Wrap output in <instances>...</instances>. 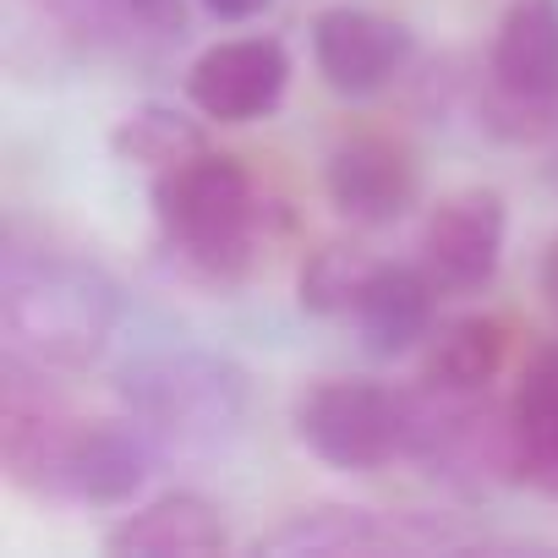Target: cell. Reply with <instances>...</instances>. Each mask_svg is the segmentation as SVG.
Masks as SVG:
<instances>
[{"mask_svg": "<svg viewBox=\"0 0 558 558\" xmlns=\"http://www.w3.org/2000/svg\"><path fill=\"white\" fill-rule=\"evenodd\" d=\"M154 219L175 268L203 286H235L268 246V203L246 165L219 148L154 175Z\"/></svg>", "mask_w": 558, "mask_h": 558, "instance_id": "3", "label": "cell"}, {"mask_svg": "<svg viewBox=\"0 0 558 558\" xmlns=\"http://www.w3.org/2000/svg\"><path fill=\"white\" fill-rule=\"evenodd\" d=\"M542 296H547V307L558 313V235H553L547 252H542Z\"/></svg>", "mask_w": 558, "mask_h": 558, "instance_id": "19", "label": "cell"}, {"mask_svg": "<svg viewBox=\"0 0 558 558\" xmlns=\"http://www.w3.org/2000/svg\"><path fill=\"white\" fill-rule=\"evenodd\" d=\"M296 438L335 471H384L416 449V389L373 378H318L296 395Z\"/></svg>", "mask_w": 558, "mask_h": 558, "instance_id": "5", "label": "cell"}, {"mask_svg": "<svg viewBox=\"0 0 558 558\" xmlns=\"http://www.w3.org/2000/svg\"><path fill=\"white\" fill-rule=\"evenodd\" d=\"M225 520L208 498L197 493H165L148 498L143 509L121 514L105 531V553L110 558H203V553H225Z\"/></svg>", "mask_w": 558, "mask_h": 558, "instance_id": "13", "label": "cell"}, {"mask_svg": "<svg viewBox=\"0 0 558 558\" xmlns=\"http://www.w3.org/2000/svg\"><path fill=\"white\" fill-rule=\"evenodd\" d=\"M110 148H116V159L165 175V170L197 159V154L214 148V143H208V132H203L186 110H175V105H137V110H126V116L110 126Z\"/></svg>", "mask_w": 558, "mask_h": 558, "instance_id": "16", "label": "cell"}, {"mask_svg": "<svg viewBox=\"0 0 558 558\" xmlns=\"http://www.w3.org/2000/svg\"><path fill=\"white\" fill-rule=\"evenodd\" d=\"M411 56H416V34L384 12L324 7L313 17V66L345 99H367V94L389 88L411 66Z\"/></svg>", "mask_w": 558, "mask_h": 558, "instance_id": "9", "label": "cell"}, {"mask_svg": "<svg viewBox=\"0 0 558 558\" xmlns=\"http://www.w3.org/2000/svg\"><path fill=\"white\" fill-rule=\"evenodd\" d=\"M416 159L384 132L340 137L324 165V192L351 225H395L416 203Z\"/></svg>", "mask_w": 558, "mask_h": 558, "instance_id": "10", "label": "cell"}, {"mask_svg": "<svg viewBox=\"0 0 558 558\" xmlns=\"http://www.w3.org/2000/svg\"><path fill=\"white\" fill-rule=\"evenodd\" d=\"M121 302L110 274L50 241L34 235L23 219L0 235V335L7 351L50 367V373H83L110 351Z\"/></svg>", "mask_w": 558, "mask_h": 558, "instance_id": "2", "label": "cell"}, {"mask_svg": "<svg viewBox=\"0 0 558 558\" xmlns=\"http://www.w3.org/2000/svg\"><path fill=\"white\" fill-rule=\"evenodd\" d=\"M286 88H291V56L279 39H263V34L208 45L186 72V99L197 105L203 121H219V126H246V121L274 116Z\"/></svg>", "mask_w": 558, "mask_h": 558, "instance_id": "8", "label": "cell"}, {"mask_svg": "<svg viewBox=\"0 0 558 558\" xmlns=\"http://www.w3.org/2000/svg\"><path fill=\"white\" fill-rule=\"evenodd\" d=\"M45 373L50 367L17 351L0 362V471L7 482L50 504H132L148 487L159 449L132 416H77L45 384Z\"/></svg>", "mask_w": 558, "mask_h": 558, "instance_id": "1", "label": "cell"}, {"mask_svg": "<svg viewBox=\"0 0 558 558\" xmlns=\"http://www.w3.org/2000/svg\"><path fill=\"white\" fill-rule=\"evenodd\" d=\"M203 12L219 17V23H246V17L268 12V0H203Z\"/></svg>", "mask_w": 558, "mask_h": 558, "instance_id": "18", "label": "cell"}, {"mask_svg": "<svg viewBox=\"0 0 558 558\" xmlns=\"http://www.w3.org/2000/svg\"><path fill=\"white\" fill-rule=\"evenodd\" d=\"M509 235V208L493 186H460L438 197L422 219V268L444 296H476L498 279Z\"/></svg>", "mask_w": 558, "mask_h": 558, "instance_id": "7", "label": "cell"}, {"mask_svg": "<svg viewBox=\"0 0 558 558\" xmlns=\"http://www.w3.org/2000/svg\"><path fill=\"white\" fill-rule=\"evenodd\" d=\"M504 367V324L487 313H460L449 324H433L422 340V384L449 395H482Z\"/></svg>", "mask_w": 558, "mask_h": 558, "instance_id": "15", "label": "cell"}, {"mask_svg": "<svg viewBox=\"0 0 558 558\" xmlns=\"http://www.w3.org/2000/svg\"><path fill=\"white\" fill-rule=\"evenodd\" d=\"M378 268V257H367L362 246H345V241H324L302 257V274H296V302L313 313V318H351L367 274Z\"/></svg>", "mask_w": 558, "mask_h": 558, "instance_id": "17", "label": "cell"}, {"mask_svg": "<svg viewBox=\"0 0 558 558\" xmlns=\"http://www.w3.org/2000/svg\"><path fill=\"white\" fill-rule=\"evenodd\" d=\"M438 286L427 279L422 263H384L367 274V286L351 307V324H356V340L367 356L378 362H395V356H411L427 335H433V307H438Z\"/></svg>", "mask_w": 558, "mask_h": 558, "instance_id": "12", "label": "cell"}, {"mask_svg": "<svg viewBox=\"0 0 558 558\" xmlns=\"http://www.w3.org/2000/svg\"><path fill=\"white\" fill-rule=\"evenodd\" d=\"M514 433V476L542 498H558V345H542L514 384L509 400Z\"/></svg>", "mask_w": 558, "mask_h": 558, "instance_id": "14", "label": "cell"}, {"mask_svg": "<svg viewBox=\"0 0 558 558\" xmlns=\"http://www.w3.org/2000/svg\"><path fill=\"white\" fill-rule=\"evenodd\" d=\"M433 547H471L444 525H422L416 514H378L362 504H318L286 514L268 536L252 542L263 558H345V553H433Z\"/></svg>", "mask_w": 558, "mask_h": 558, "instance_id": "6", "label": "cell"}, {"mask_svg": "<svg viewBox=\"0 0 558 558\" xmlns=\"http://www.w3.org/2000/svg\"><path fill=\"white\" fill-rule=\"evenodd\" d=\"M34 7H45L61 28H72V17H77V7H83V0H34Z\"/></svg>", "mask_w": 558, "mask_h": 558, "instance_id": "20", "label": "cell"}, {"mask_svg": "<svg viewBox=\"0 0 558 558\" xmlns=\"http://www.w3.org/2000/svg\"><path fill=\"white\" fill-rule=\"evenodd\" d=\"M252 378L214 351H159L121 373V405L159 460H208L246 422Z\"/></svg>", "mask_w": 558, "mask_h": 558, "instance_id": "4", "label": "cell"}, {"mask_svg": "<svg viewBox=\"0 0 558 558\" xmlns=\"http://www.w3.org/2000/svg\"><path fill=\"white\" fill-rule=\"evenodd\" d=\"M487 77L514 110L558 105V0H509L487 50Z\"/></svg>", "mask_w": 558, "mask_h": 558, "instance_id": "11", "label": "cell"}]
</instances>
